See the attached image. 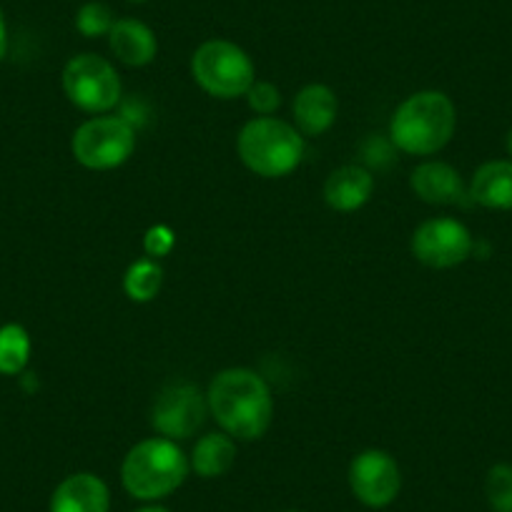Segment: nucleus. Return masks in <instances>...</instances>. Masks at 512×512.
Masks as SVG:
<instances>
[{
  "label": "nucleus",
  "instance_id": "nucleus-24",
  "mask_svg": "<svg viewBox=\"0 0 512 512\" xmlns=\"http://www.w3.org/2000/svg\"><path fill=\"white\" fill-rule=\"evenodd\" d=\"M6 51H8V28H6V16H3V11H0V61H3Z\"/></svg>",
  "mask_w": 512,
  "mask_h": 512
},
{
  "label": "nucleus",
  "instance_id": "nucleus-15",
  "mask_svg": "<svg viewBox=\"0 0 512 512\" xmlns=\"http://www.w3.org/2000/svg\"><path fill=\"white\" fill-rule=\"evenodd\" d=\"M108 46L118 61L131 68L149 66L159 53V41H156L154 31L136 18H121L113 23L111 33H108Z\"/></svg>",
  "mask_w": 512,
  "mask_h": 512
},
{
  "label": "nucleus",
  "instance_id": "nucleus-11",
  "mask_svg": "<svg viewBox=\"0 0 512 512\" xmlns=\"http://www.w3.org/2000/svg\"><path fill=\"white\" fill-rule=\"evenodd\" d=\"M111 490L93 472L68 475L51 495V512H108Z\"/></svg>",
  "mask_w": 512,
  "mask_h": 512
},
{
  "label": "nucleus",
  "instance_id": "nucleus-14",
  "mask_svg": "<svg viewBox=\"0 0 512 512\" xmlns=\"http://www.w3.org/2000/svg\"><path fill=\"white\" fill-rule=\"evenodd\" d=\"M374 191V176L369 174L364 166L349 164L339 166L337 171L327 176L324 181V201L332 206L334 211H342V214H349V211H357L372 199Z\"/></svg>",
  "mask_w": 512,
  "mask_h": 512
},
{
  "label": "nucleus",
  "instance_id": "nucleus-27",
  "mask_svg": "<svg viewBox=\"0 0 512 512\" xmlns=\"http://www.w3.org/2000/svg\"><path fill=\"white\" fill-rule=\"evenodd\" d=\"M284 512H299V510H284Z\"/></svg>",
  "mask_w": 512,
  "mask_h": 512
},
{
  "label": "nucleus",
  "instance_id": "nucleus-8",
  "mask_svg": "<svg viewBox=\"0 0 512 512\" xmlns=\"http://www.w3.org/2000/svg\"><path fill=\"white\" fill-rule=\"evenodd\" d=\"M209 415L206 395L191 382H174L156 397L151 410V425L166 440H189L201 430Z\"/></svg>",
  "mask_w": 512,
  "mask_h": 512
},
{
  "label": "nucleus",
  "instance_id": "nucleus-18",
  "mask_svg": "<svg viewBox=\"0 0 512 512\" xmlns=\"http://www.w3.org/2000/svg\"><path fill=\"white\" fill-rule=\"evenodd\" d=\"M161 284H164V269L159 267L156 259H139L123 274V292L131 302H154L161 292Z\"/></svg>",
  "mask_w": 512,
  "mask_h": 512
},
{
  "label": "nucleus",
  "instance_id": "nucleus-20",
  "mask_svg": "<svg viewBox=\"0 0 512 512\" xmlns=\"http://www.w3.org/2000/svg\"><path fill=\"white\" fill-rule=\"evenodd\" d=\"M485 495L495 512H512V465L500 462L490 467L485 477Z\"/></svg>",
  "mask_w": 512,
  "mask_h": 512
},
{
  "label": "nucleus",
  "instance_id": "nucleus-7",
  "mask_svg": "<svg viewBox=\"0 0 512 512\" xmlns=\"http://www.w3.org/2000/svg\"><path fill=\"white\" fill-rule=\"evenodd\" d=\"M63 91L81 111L106 113L121 101V78L111 61L96 53H81L63 68Z\"/></svg>",
  "mask_w": 512,
  "mask_h": 512
},
{
  "label": "nucleus",
  "instance_id": "nucleus-3",
  "mask_svg": "<svg viewBox=\"0 0 512 512\" xmlns=\"http://www.w3.org/2000/svg\"><path fill=\"white\" fill-rule=\"evenodd\" d=\"M191 465L174 440L149 437L126 452L121 465V482L136 500L156 502L184 485Z\"/></svg>",
  "mask_w": 512,
  "mask_h": 512
},
{
  "label": "nucleus",
  "instance_id": "nucleus-16",
  "mask_svg": "<svg viewBox=\"0 0 512 512\" xmlns=\"http://www.w3.org/2000/svg\"><path fill=\"white\" fill-rule=\"evenodd\" d=\"M470 199L497 211H512V161H487L470 181Z\"/></svg>",
  "mask_w": 512,
  "mask_h": 512
},
{
  "label": "nucleus",
  "instance_id": "nucleus-12",
  "mask_svg": "<svg viewBox=\"0 0 512 512\" xmlns=\"http://www.w3.org/2000/svg\"><path fill=\"white\" fill-rule=\"evenodd\" d=\"M410 186L417 199L425 204H465V184H462L457 169H452L445 161H425L417 166L410 176Z\"/></svg>",
  "mask_w": 512,
  "mask_h": 512
},
{
  "label": "nucleus",
  "instance_id": "nucleus-25",
  "mask_svg": "<svg viewBox=\"0 0 512 512\" xmlns=\"http://www.w3.org/2000/svg\"><path fill=\"white\" fill-rule=\"evenodd\" d=\"M136 512H171V510H166V507H161V505H146Z\"/></svg>",
  "mask_w": 512,
  "mask_h": 512
},
{
  "label": "nucleus",
  "instance_id": "nucleus-5",
  "mask_svg": "<svg viewBox=\"0 0 512 512\" xmlns=\"http://www.w3.org/2000/svg\"><path fill=\"white\" fill-rule=\"evenodd\" d=\"M191 76L209 96L231 101L246 96L256 81L254 63L244 48L231 41H206L191 56Z\"/></svg>",
  "mask_w": 512,
  "mask_h": 512
},
{
  "label": "nucleus",
  "instance_id": "nucleus-2",
  "mask_svg": "<svg viewBox=\"0 0 512 512\" xmlns=\"http://www.w3.org/2000/svg\"><path fill=\"white\" fill-rule=\"evenodd\" d=\"M457 128V111L442 91H420L397 106L390 121V139L410 156H432L445 149Z\"/></svg>",
  "mask_w": 512,
  "mask_h": 512
},
{
  "label": "nucleus",
  "instance_id": "nucleus-9",
  "mask_svg": "<svg viewBox=\"0 0 512 512\" xmlns=\"http://www.w3.org/2000/svg\"><path fill=\"white\" fill-rule=\"evenodd\" d=\"M475 249L470 229L462 221L440 216L427 219L412 234V256L430 269H452Z\"/></svg>",
  "mask_w": 512,
  "mask_h": 512
},
{
  "label": "nucleus",
  "instance_id": "nucleus-23",
  "mask_svg": "<svg viewBox=\"0 0 512 512\" xmlns=\"http://www.w3.org/2000/svg\"><path fill=\"white\" fill-rule=\"evenodd\" d=\"M174 246H176V234L171 226L156 224L144 234V251L149 259H161V256L171 254Z\"/></svg>",
  "mask_w": 512,
  "mask_h": 512
},
{
  "label": "nucleus",
  "instance_id": "nucleus-28",
  "mask_svg": "<svg viewBox=\"0 0 512 512\" xmlns=\"http://www.w3.org/2000/svg\"><path fill=\"white\" fill-rule=\"evenodd\" d=\"M134 3H144V0H134Z\"/></svg>",
  "mask_w": 512,
  "mask_h": 512
},
{
  "label": "nucleus",
  "instance_id": "nucleus-19",
  "mask_svg": "<svg viewBox=\"0 0 512 512\" xmlns=\"http://www.w3.org/2000/svg\"><path fill=\"white\" fill-rule=\"evenodd\" d=\"M31 359V337L21 324L0 327V374H21Z\"/></svg>",
  "mask_w": 512,
  "mask_h": 512
},
{
  "label": "nucleus",
  "instance_id": "nucleus-22",
  "mask_svg": "<svg viewBox=\"0 0 512 512\" xmlns=\"http://www.w3.org/2000/svg\"><path fill=\"white\" fill-rule=\"evenodd\" d=\"M246 103L256 116H274L277 108L282 106V93L274 83L269 81H254L246 91Z\"/></svg>",
  "mask_w": 512,
  "mask_h": 512
},
{
  "label": "nucleus",
  "instance_id": "nucleus-10",
  "mask_svg": "<svg viewBox=\"0 0 512 512\" xmlns=\"http://www.w3.org/2000/svg\"><path fill=\"white\" fill-rule=\"evenodd\" d=\"M349 487L362 505L387 507L402 490V472L395 457L384 450H364L349 465Z\"/></svg>",
  "mask_w": 512,
  "mask_h": 512
},
{
  "label": "nucleus",
  "instance_id": "nucleus-17",
  "mask_svg": "<svg viewBox=\"0 0 512 512\" xmlns=\"http://www.w3.org/2000/svg\"><path fill=\"white\" fill-rule=\"evenodd\" d=\"M236 462V442L234 437H229L226 432H211L204 435L194 445L189 457L191 470L199 477H221L234 467Z\"/></svg>",
  "mask_w": 512,
  "mask_h": 512
},
{
  "label": "nucleus",
  "instance_id": "nucleus-26",
  "mask_svg": "<svg viewBox=\"0 0 512 512\" xmlns=\"http://www.w3.org/2000/svg\"><path fill=\"white\" fill-rule=\"evenodd\" d=\"M507 154L512 156V128H510V134H507Z\"/></svg>",
  "mask_w": 512,
  "mask_h": 512
},
{
  "label": "nucleus",
  "instance_id": "nucleus-13",
  "mask_svg": "<svg viewBox=\"0 0 512 512\" xmlns=\"http://www.w3.org/2000/svg\"><path fill=\"white\" fill-rule=\"evenodd\" d=\"M339 103L337 96L329 86L324 83H312V86H304L302 91L294 96L292 113L294 123H297V131L304 136H322L327 134L332 123L337 121Z\"/></svg>",
  "mask_w": 512,
  "mask_h": 512
},
{
  "label": "nucleus",
  "instance_id": "nucleus-21",
  "mask_svg": "<svg viewBox=\"0 0 512 512\" xmlns=\"http://www.w3.org/2000/svg\"><path fill=\"white\" fill-rule=\"evenodd\" d=\"M113 23H116V18H113L111 8L103 6V3H86L76 16V28L86 38L108 36Z\"/></svg>",
  "mask_w": 512,
  "mask_h": 512
},
{
  "label": "nucleus",
  "instance_id": "nucleus-6",
  "mask_svg": "<svg viewBox=\"0 0 512 512\" xmlns=\"http://www.w3.org/2000/svg\"><path fill=\"white\" fill-rule=\"evenodd\" d=\"M136 149L134 126L121 116H96L81 123L71 139V151L91 171L118 169Z\"/></svg>",
  "mask_w": 512,
  "mask_h": 512
},
{
  "label": "nucleus",
  "instance_id": "nucleus-1",
  "mask_svg": "<svg viewBox=\"0 0 512 512\" xmlns=\"http://www.w3.org/2000/svg\"><path fill=\"white\" fill-rule=\"evenodd\" d=\"M209 412L221 432L241 442L267 435L274 420V397L262 374L246 367H231L216 374L206 392Z\"/></svg>",
  "mask_w": 512,
  "mask_h": 512
},
{
  "label": "nucleus",
  "instance_id": "nucleus-4",
  "mask_svg": "<svg viewBox=\"0 0 512 512\" xmlns=\"http://www.w3.org/2000/svg\"><path fill=\"white\" fill-rule=\"evenodd\" d=\"M239 159L251 174L262 179L289 176L304 156V139L297 126L277 116H256L236 136Z\"/></svg>",
  "mask_w": 512,
  "mask_h": 512
}]
</instances>
